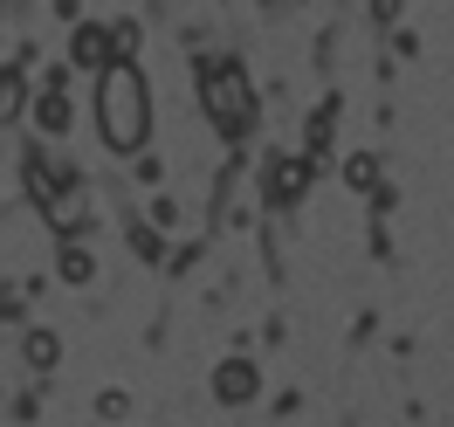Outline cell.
Instances as JSON below:
<instances>
[{
	"label": "cell",
	"instance_id": "1",
	"mask_svg": "<svg viewBox=\"0 0 454 427\" xmlns=\"http://www.w3.org/2000/svg\"><path fill=\"white\" fill-rule=\"evenodd\" d=\"M97 131L111 152L124 159H138L145 138H152V83H145V69L131 56H117L104 76H97Z\"/></svg>",
	"mask_w": 454,
	"mask_h": 427
},
{
	"label": "cell",
	"instance_id": "2",
	"mask_svg": "<svg viewBox=\"0 0 454 427\" xmlns=\"http://www.w3.org/2000/svg\"><path fill=\"white\" fill-rule=\"evenodd\" d=\"M200 104H207V117L221 124L227 138H241V131L255 124V97H248V76H241L234 62H207V69H200Z\"/></svg>",
	"mask_w": 454,
	"mask_h": 427
},
{
	"label": "cell",
	"instance_id": "3",
	"mask_svg": "<svg viewBox=\"0 0 454 427\" xmlns=\"http://www.w3.org/2000/svg\"><path fill=\"white\" fill-rule=\"evenodd\" d=\"M255 393H262V366L248 352H227L221 366H214V399L221 407H255Z\"/></svg>",
	"mask_w": 454,
	"mask_h": 427
},
{
	"label": "cell",
	"instance_id": "4",
	"mask_svg": "<svg viewBox=\"0 0 454 427\" xmlns=\"http://www.w3.org/2000/svg\"><path fill=\"white\" fill-rule=\"evenodd\" d=\"M69 62L90 69V76H104V69L117 62V35L104 28V21H76V35H69Z\"/></svg>",
	"mask_w": 454,
	"mask_h": 427
},
{
	"label": "cell",
	"instance_id": "5",
	"mask_svg": "<svg viewBox=\"0 0 454 427\" xmlns=\"http://www.w3.org/2000/svg\"><path fill=\"white\" fill-rule=\"evenodd\" d=\"M303 186H310V159H276V166H269V200H276V207L303 200Z\"/></svg>",
	"mask_w": 454,
	"mask_h": 427
},
{
	"label": "cell",
	"instance_id": "6",
	"mask_svg": "<svg viewBox=\"0 0 454 427\" xmlns=\"http://www.w3.org/2000/svg\"><path fill=\"white\" fill-rule=\"evenodd\" d=\"M35 124H42V138H62V131H69V97H62L56 83L35 97Z\"/></svg>",
	"mask_w": 454,
	"mask_h": 427
},
{
	"label": "cell",
	"instance_id": "7",
	"mask_svg": "<svg viewBox=\"0 0 454 427\" xmlns=\"http://www.w3.org/2000/svg\"><path fill=\"white\" fill-rule=\"evenodd\" d=\"M56 276H62V283H90V276H97V256H90L76 234H69V241L56 249Z\"/></svg>",
	"mask_w": 454,
	"mask_h": 427
},
{
	"label": "cell",
	"instance_id": "8",
	"mask_svg": "<svg viewBox=\"0 0 454 427\" xmlns=\"http://www.w3.org/2000/svg\"><path fill=\"white\" fill-rule=\"evenodd\" d=\"M21 111H28V76L14 62H0V124H14Z\"/></svg>",
	"mask_w": 454,
	"mask_h": 427
},
{
	"label": "cell",
	"instance_id": "9",
	"mask_svg": "<svg viewBox=\"0 0 454 427\" xmlns=\"http://www.w3.org/2000/svg\"><path fill=\"white\" fill-rule=\"evenodd\" d=\"M21 359H28L35 372H56V359H62V338H56V331H28V338H21Z\"/></svg>",
	"mask_w": 454,
	"mask_h": 427
},
{
	"label": "cell",
	"instance_id": "10",
	"mask_svg": "<svg viewBox=\"0 0 454 427\" xmlns=\"http://www.w3.org/2000/svg\"><path fill=\"white\" fill-rule=\"evenodd\" d=\"M42 207H49V221H56V228L69 234V228H76V221H83V186L69 179V186H62L56 200H42Z\"/></svg>",
	"mask_w": 454,
	"mask_h": 427
},
{
	"label": "cell",
	"instance_id": "11",
	"mask_svg": "<svg viewBox=\"0 0 454 427\" xmlns=\"http://www.w3.org/2000/svg\"><path fill=\"white\" fill-rule=\"evenodd\" d=\"M344 186H358V194H379V159H372V152H351V159H344Z\"/></svg>",
	"mask_w": 454,
	"mask_h": 427
},
{
	"label": "cell",
	"instance_id": "12",
	"mask_svg": "<svg viewBox=\"0 0 454 427\" xmlns=\"http://www.w3.org/2000/svg\"><path fill=\"white\" fill-rule=\"evenodd\" d=\"M97 414H104V421H124V414H131V393H97Z\"/></svg>",
	"mask_w": 454,
	"mask_h": 427
},
{
	"label": "cell",
	"instance_id": "13",
	"mask_svg": "<svg viewBox=\"0 0 454 427\" xmlns=\"http://www.w3.org/2000/svg\"><path fill=\"white\" fill-rule=\"evenodd\" d=\"M117 56H138V21H117Z\"/></svg>",
	"mask_w": 454,
	"mask_h": 427
},
{
	"label": "cell",
	"instance_id": "14",
	"mask_svg": "<svg viewBox=\"0 0 454 427\" xmlns=\"http://www.w3.org/2000/svg\"><path fill=\"white\" fill-rule=\"evenodd\" d=\"M131 241H138L145 262H159V228H131Z\"/></svg>",
	"mask_w": 454,
	"mask_h": 427
}]
</instances>
